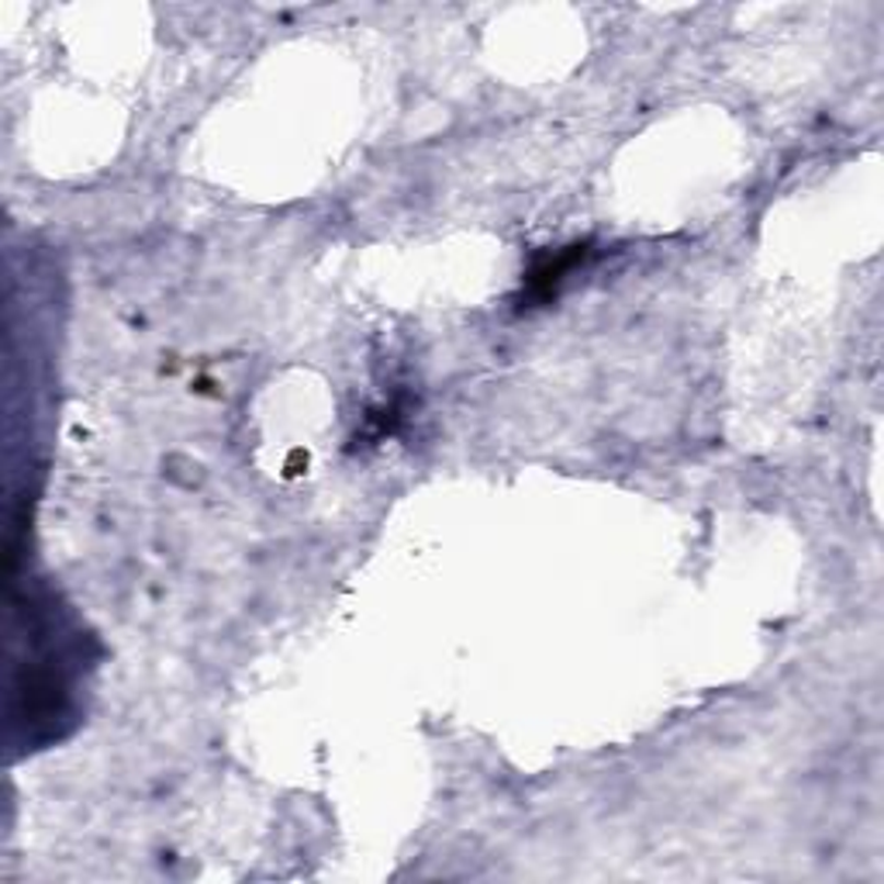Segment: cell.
<instances>
[{"label": "cell", "mask_w": 884, "mask_h": 884, "mask_svg": "<svg viewBox=\"0 0 884 884\" xmlns=\"http://www.w3.org/2000/svg\"><path fill=\"white\" fill-rule=\"evenodd\" d=\"M588 256V246H570L567 253H557V259H546L539 267L528 274V287H533V298H549V287H557L578 263H584Z\"/></svg>", "instance_id": "1"}]
</instances>
